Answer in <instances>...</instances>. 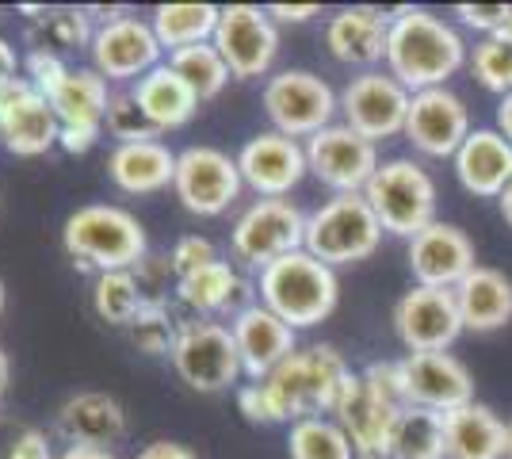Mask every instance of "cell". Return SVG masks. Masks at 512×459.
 I'll return each instance as SVG.
<instances>
[{
    "label": "cell",
    "mask_w": 512,
    "mask_h": 459,
    "mask_svg": "<svg viewBox=\"0 0 512 459\" xmlns=\"http://www.w3.org/2000/svg\"><path fill=\"white\" fill-rule=\"evenodd\" d=\"M352 368L333 345L291 352L272 375L237 387V410L253 425H295L302 417H333Z\"/></svg>",
    "instance_id": "1"
},
{
    "label": "cell",
    "mask_w": 512,
    "mask_h": 459,
    "mask_svg": "<svg viewBox=\"0 0 512 459\" xmlns=\"http://www.w3.org/2000/svg\"><path fill=\"white\" fill-rule=\"evenodd\" d=\"M467 66V43L448 20L425 8H398L390 16L386 73L409 92L448 88V81Z\"/></svg>",
    "instance_id": "2"
},
{
    "label": "cell",
    "mask_w": 512,
    "mask_h": 459,
    "mask_svg": "<svg viewBox=\"0 0 512 459\" xmlns=\"http://www.w3.org/2000/svg\"><path fill=\"white\" fill-rule=\"evenodd\" d=\"M62 249L85 272H134L150 257V238L138 215L119 203H85L62 226Z\"/></svg>",
    "instance_id": "3"
},
{
    "label": "cell",
    "mask_w": 512,
    "mask_h": 459,
    "mask_svg": "<svg viewBox=\"0 0 512 459\" xmlns=\"http://www.w3.org/2000/svg\"><path fill=\"white\" fill-rule=\"evenodd\" d=\"M256 295L272 314H279L299 333V329L321 326L337 310L341 280H337V268H329L318 257H310L306 249H299L260 272Z\"/></svg>",
    "instance_id": "4"
},
{
    "label": "cell",
    "mask_w": 512,
    "mask_h": 459,
    "mask_svg": "<svg viewBox=\"0 0 512 459\" xmlns=\"http://www.w3.org/2000/svg\"><path fill=\"white\" fill-rule=\"evenodd\" d=\"M383 234V222L375 219L363 192L325 199L318 211L306 215V253L329 268L375 257V249L383 245Z\"/></svg>",
    "instance_id": "5"
},
{
    "label": "cell",
    "mask_w": 512,
    "mask_h": 459,
    "mask_svg": "<svg viewBox=\"0 0 512 459\" xmlns=\"http://www.w3.org/2000/svg\"><path fill=\"white\" fill-rule=\"evenodd\" d=\"M363 196H367L375 219L383 222L390 238L413 241L421 230H428L436 222V199H440L436 196V180L413 157L383 161L379 173L371 176V184L363 188Z\"/></svg>",
    "instance_id": "6"
},
{
    "label": "cell",
    "mask_w": 512,
    "mask_h": 459,
    "mask_svg": "<svg viewBox=\"0 0 512 459\" xmlns=\"http://www.w3.org/2000/svg\"><path fill=\"white\" fill-rule=\"evenodd\" d=\"M264 115L272 119V131L287 134V138H314L318 131L333 127L341 115V96L333 85L310 73V69H279L264 81L260 92Z\"/></svg>",
    "instance_id": "7"
},
{
    "label": "cell",
    "mask_w": 512,
    "mask_h": 459,
    "mask_svg": "<svg viewBox=\"0 0 512 459\" xmlns=\"http://www.w3.org/2000/svg\"><path fill=\"white\" fill-rule=\"evenodd\" d=\"M176 375L199 394H222L237 387L241 379V356H237L234 333L218 318H184L176 329L169 352Z\"/></svg>",
    "instance_id": "8"
},
{
    "label": "cell",
    "mask_w": 512,
    "mask_h": 459,
    "mask_svg": "<svg viewBox=\"0 0 512 459\" xmlns=\"http://www.w3.org/2000/svg\"><path fill=\"white\" fill-rule=\"evenodd\" d=\"M230 249L237 261L264 272L287 253L306 249V215L291 199H256L237 215L230 230Z\"/></svg>",
    "instance_id": "9"
},
{
    "label": "cell",
    "mask_w": 512,
    "mask_h": 459,
    "mask_svg": "<svg viewBox=\"0 0 512 459\" xmlns=\"http://www.w3.org/2000/svg\"><path fill=\"white\" fill-rule=\"evenodd\" d=\"M241 169L237 157H230L218 146H188L176 153V180L172 192L180 199V207L199 219H218L241 199Z\"/></svg>",
    "instance_id": "10"
},
{
    "label": "cell",
    "mask_w": 512,
    "mask_h": 459,
    "mask_svg": "<svg viewBox=\"0 0 512 459\" xmlns=\"http://www.w3.org/2000/svg\"><path fill=\"white\" fill-rule=\"evenodd\" d=\"M409 104H413V92L402 81H394L386 69H367L344 85L341 123L379 146L406 134Z\"/></svg>",
    "instance_id": "11"
},
{
    "label": "cell",
    "mask_w": 512,
    "mask_h": 459,
    "mask_svg": "<svg viewBox=\"0 0 512 459\" xmlns=\"http://www.w3.org/2000/svg\"><path fill=\"white\" fill-rule=\"evenodd\" d=\"M214 46L226 58L234 81H256L268 77L279 54V23L268 16V8L256 4H226L218 27H214Z\"/></svg>",
    "instance_id": "12"
},
{
    "label": "cell",
    "mask_w": 512,
    "mask_h": 459,
    "mask_svg": "<svg viewBox=\"0 0 512 459\" xmlns=\"http://www.w3.org/2000/svg\"><path fill=\"white\" fill-rule=\"evenodd\" d=\"M379 146L367 142L344 123H333L318 131L306 142V169L314 180H321L333 196H352L371 184V176L379 173Z\"/></svg>",
    "instance_id": "13"
},
{
    "label": "cell",
    "mask_w": 512,
    "mask_h": 459,
    "mask_svg": "<svg viewBox=\"0 0 512 459\" xmlns=\"http://www.w3.org/2000/svg\"><path fill=\"white\" fill-rule=\"evenodd\" d=\"M88 54H92V69L104 77L107 85H134L150 69L161 66L165 46L157 43L150 20H138L127 12L119 20L96 27Z\"/></svg>",
    "instance_id": "14"
},
{
    "label": "cell",
    "mask_w": 512,
    "mask_h": 459,
    "mask_svg": "<svg viewBox=\"0 0 512 459\" xmlns=\"http://www.w3.org/2000/svg\"><path fill=\"white\" fill-rule=\"evenodd\" d=\"M62 123L39 88L27 77L0 85V142L16 157H43L58 146Z\"/></svg>",
    "instance_id": "15"
},
{
    "label": "cell",
    "mask_w": 512,
    "mask_h": 459,
    "mask_svg": "<svg viewBox=\"0 0 512 459\" xmlns=\"http://www.w3.org/2000/svg\"><path fill=\"white\" fill-rule=\"evenodd\" d=\"M398 372H402L406 406L451 414L474 402V375L451 352H406L398 360Z\"/></svg>",
    "instance_id": "16"
},
{
    "label": "cell",
    "mask_w": 512,
    "mask_h": 459,
    "mask_svg": "<svg viewBox=\"0 0 512 459\" xmlns=\"http://www.w3.org/2000/svg\"><path fill=\"white\" fill-rule=\"evenodd\" d=\"M394 333L406 352H448L463 333L455 291L413 284L394 306Z\"/></svg>",
    "instance_id": "17"
},
{
    "label": "cell",
    "mask_w": 512,
    "mask_h": 459,
    "mask_svg": "<svg viewBox=\"0 0 512 459\" xmlns=\"http://www.w3.org/2000/svg\"><path fill=\"white\" fill-rule=\"evenodd\" d=\"M406 261L417 287L455 291L478 268V253H474V241L467 238V230L436 219L428 230L406 241Z\"/></svg>",
    "instance_id": "18"
},
{
    "label": "cell",
    "mask_w": 512,
    "mask_h": 459,
    "mask_svg": "<svg viewBox=\"0 0 512 459\" xmlns=\"http://www.w3.org/2000/svg\"><path fill=\"white\" fill-rule=\"evenodd\" d=\"M237 169L245 188H253L260 199H287L302 184V176L310 173L306 146L279 131L253 134L237 153Z\"/></svg>",
    "instance_id": "19"
},
{
    "label": "cell",
    "mask_w": 512,
    "mask_h": 459,
    "mask_svg": "<svg viewBox=\"0 0 512 459\" xmlns=\"http://www.w3.org/2000/svg\"><path fill=\"white\" fill-rule=\"evenodd\" d=\"M470 111L467 104L451 92V88H425L413 92L406 119V138L409 146L425 157H455L459 146L470 138Z\"/></svg>",
    "instance_id": "20"
},
{
    "label": "cell",
    "mask_w": 512,
    "mask_h": 459,
    "mask_svg": "<svg viewBox=\"0 0 512 459\" xmlns=\"http://www.w3.org/2000/svg\"><path fill=\"white\" fill-rule=\"evenodd\" d=\"M230 333H234L241 372H245L249 383L272 375L291 352H299V333L287 326L279 314H272L260 299L249 303L245 310H237L230 318Z\"/></svg>",
    "instance_id": "21"
},
{
    "label": "cell",
    "mask_w": 512,
    "mask_h": 459,
    "mask_svg": "<svg viewBox=\"0 0 512 459\" xmlns=\"http://www.w3.org/2000/svg\"><path fill=\"white\" fill-rule=\"evenodd\" d=\"M402 410L406 406H394V402H386L383 394L371 391V383L363 379V372L360 375L352 372L341 402L333 410V421L348 433V440H352V448H356L360 459H386L390 429H394V421H398Z\"/></svg>",
    "instance_id": "22"
},
{
    "label": "cell",
    "mask_w": 512,
    "mask_h": 459,
    "mask_svg": "<svg viewBox=\"0 0 512 459\" xmlns=\"http://www.w3.org/2000/svg\"><path fill=\"white\" fill-rule=\"evenodd\" d=\"M58 437L81 448H107L127 437V410L115 394L77 391L58 406Z\"/></svg>",
    "instance_id": "23"
},
{
    "label": "cell",
    "mask_w": 512,
    "mask_h": 459,
    "mask_svg": "<svg viewBox=\"0 0 512 459\" xmlns=\"http://www.w3.org/2000/svg\"><path fill=\"white\" fill-rule=\"evenodd\" d=\"M325 46L329 54L356 69L386 66V46H390V16L379 8H341L325 23Z\"/></svg>",
    "instance_id": "24"
},
{
    "label": "cell",
    "mask_w": 512,
    "mask_h": 459,
    "mask_svg": "<svg viewBox=\"0 0 512 459\" xmlns=\"http://www.w3.org/2000/svg\"><path fill=\"white\" fill-rule=\"evenodd\" d=\"M451 161L459 184L478 199H497L512 180V146L497 127H474Z\"/></svg>",
    "instance_id": "25"
},
{
    "label": "cell",
    "mask_w": 512,
    "mask_h": 459,
    "mask_svg": "<svg viewBox=\"0 0 512 459\" xmlns=\"http://www.w3.org/2000/svg\"><path fill=\"white\" fill-rule=\"evenodd\" d=\"M107 176L127 196H157L176 180V153L161 142H123L107 153Z\"/></svg>",
    "instance_id": "26"
},
{
    "label": "cell",
    "mask_w": 512,
    "mask_h": 459,
    "mask_svg": "<svg viewBox=\"0 0 512 459\" xmlns=\"http://www.w3.org/2000/svg\"><path fill=\"white\" fill-rule=\"evenodd\" d=\"M505 452L509 421H501L486 402L444 414V459H505Z\"/></svg>",
    "instance_id": "27"
},
{
    "label": "cell",
    "mask_w": 512,
    "mask_h": 459,
    "mask_svg": "<svg viewBox=\"0 0 512 459\" xmlns=\"http://www.w3.org/2000/svg\"><path fill=\"white\" fill-rule=\"evenodd\" d=\"M130 96L134 104L146 111V119L153 123V131L165 134V131H180L188 127L199 111V96H195L188 81L169 66L161 62L157 69H150L142 81L130 85Z\"/></svg>",
    "instance_id": "28"
},
{
    "label": "cell",
    "mask_w": 512,
    "mask_h": 459,
    "mask_svg": "<svg viewBox=\"0 0 512 459\" xmlns=\"http://www.w3.org/2000/svg\"><path fill=\"white\" fill-rule=\"evenodd\" d=\"M253 295V287L241 280L230 261H218L199 268L192 276L176 280V299L192 310V318H218V314H230L234 318L237 310H245V299Z\"/></svg>",
    "instance_id": "29"
},
{
    "label": "cell",
    "mask_w": 512,
    "mask_h": 459,
    "mask_svg": "<svg viewBox=\"0 0 512 459\" xmlns=\"http://www.w3.org/2000/svg\"><path fill=\"white\" fill-rule=\"evenodd\" d=\"M455 303L463 329L470 333H493L512 322V280L490 264H478L463 284L455 287Z\"/></svg>",
    "instance_id": "30"
},
{
    "label": "cell",
    "mask_w": 512,
    "mask_h": 459,
    "mask_svg": "<svg viewBox=\"0 0 512 459\" xmlns=\"http://www.w3.org/2000/svg\"><path fill=\"white\" fill-rule=\"evenodd\" d=\"M50 108L62 127H81V131H104L111 88L96 69H69L65 81L50 96Z\"/></svg>",
    "instance_id": "31"
},
{
    "label": "cell",
    "mask_w": 512,
    "mask_h": 459,
    "mask_svg": "<svg viewBox=\"0 0 512 459\" xmlns=\"http://www.w3.org/2000/svg\"><path fill=\"white\" fill-rule=\"evenodd\" d=\"M222 8L218 4H157L150 16V27L165 54H176L184 46L211 43Z\"/></svg>",
    "instance_id": "32"
},
{
    "label": "cell",
    "mask_w": 512,
    "mask_h": 459,
    "mask_svg": "<svg viewBox=\"0 0 512 459\" xmlns=\"http://www.w3.org/2000/svg\"><path fill=\"white\" fill-rule=\"evenodd\" d=\"M386 459H444V414L406 406L390 429Z\"/></svg>",
    "instance_id": "33"
},
{
    "label": "cell",
    "mask_w": 512,
    "mask_h": 459,
    "mask_svg": "<svg viewBox=\"0 0 512 459\" xmlns=\"http://www.w3.org/2000/svg\"><path fill=\"white\" fill-rule=\"evenodd\" d=\"M146 303H150V295L138 284L134 272H104V276L92 280V310L104 318L107 326L127 329L142 314Z\"/></svg>",
    "instance_id": "34"
},
{
    "label": "cell",
    "mask_w": 512,
    "mask_h": 459,
    "mask_svg": "<svg viewBox=\"0 0 512 459\" xmlns=\"http://www.w3.org/2000/svg\"><path fill=\"white\" fill-rule=\"evenodd\" d=\"M291 459H360L352 440L333 417H302L287 433Z\"/></svg>",
    "instance_id": "35"
},
{
    "label": "cell",
    "mask_w": 512,
    "mask_h": 459,
    "mask_svg": "<svg viewBox=\"0 0 512 459\" xmlns=\"http://www.w3.org/2000/svg\"><path fill=\"white\" fill-rule=\"evenodd\" d=\"M169 66L188 81V88L199 96V104H203V100H214L222 88L230 85V77H234L214 43H195V46L176 50V54H169Z\"/></svg>",
    "instance_id": "36"
},
{
    "label": "cell",
    "mask_w": 512,
    "mask_h": 459,
    "mask_svg": "<svg viewBox=\"0 0 512 459\" xmlns=\"http://www.w3.org/2000/svg\"><path fill=\"white\" fill-rule=\"evenodd\" d=\"M31 12L39 27H43V39L35 46H46V50H81V46H92V12L88 8H23Z\"/></svg>",
    "instance_id": "37"
},
{
    "label": "cell",
    "mask_w": 512,
    "mask_h": 459,
    "mask_svg": "<svg viewBox=\"0 0 512 459\" xmlns=\"http://www.w3.org/2000/svg\"><path fill=\"white\" fill-rule=\"evenodd\" d=\"M176 329H180V322L169 314L165 299H150V303L142 306V314L127 326V333L138 352H146V356H169L172 341H176Z\"/></svg>",
    "instance_id": "38"
},
{
    "label": "cell",
    "mask_w": 512,
    "mask_h": 459,
    "mask_svg": "<svg viewBox=\"0 0 512 459\" xmlns=\"http://www.w3.org/2000/svg\"><path fill=\"white\" fill-rule=\"evenodd\" d=\"M470 69L478 77V85L497 92V96H509L512 92V46L497 43V39H482L470 54Z\"/></svg>",
    "instance_id": "39"
},
{
    "label": "cell",
    "mask_w": 512,
    "mask_h": 459,
    "mask_svg": "<svg viewBox=\"0 0 512 459\" xmlns=\"http://www.w3.org/2000/svg\"><path fill=\"white\" fill-rule=\"evenodd\" d=\"M104 127H107V134L115 138V146H123V142H150V138H157L153 123L146 119V111L134 104L130 88L127 92H111Z\"/></svg>",
    "instance_id": "40"
},
{
    "label": "cell",
    "mask_w": 512,
    "mask_h": 459,
    "mask_svg": "<svg viewBox=\"0 0 512 459\" xmlns=\"http://www.w3.org/2000/svg\"><path fill=\"white\" fill-rule=\"evenodd\" d=\"M69 69H73V66L65 62V54H58V50H46V46H35V50L23 58V77L39 88L43 96H50L54 88L62 85Z\"/></svg>",
    "instance_id": "41"
},
{
    "label": "cell",
    "mask_w": 512,
    "mask_h": 459,
    "mask_svg": "<svg viewBox=\"0 0 512 459\" xmlns=\"http://www.w3.org/2000/svg\"><path fill=\"white\" fill-rule=\"evenodd\" d=\"M214 261H218V249L211 245V238H199V234H184V238L172 241L169 249V264L176 272V280H184V276H192V272H199V268H207Z\"/></svg>",
    "instance_id": "42"
},
{
    "label": "cell",
    "mask_w": 512,
    "mask_h": 459,
    "mask_svg": "<svg viewBox=\"0 0 512 459\" xmlns=\"http://www.w3.org/2000/svg\"><path fill=\"white\" fill-rule=\"evenodd\" d=\"M509 12H512V4H459V8H455L459 23L470 27V31H482L486 39H493V35L505 27Z\"/></svg>",
    "instance_id": "43"
},
{
    "label": "cell",
    "mask_w": 512,
    "mask_h": 459,
    "mask_svg": "<svg viewBox=\"0 0 512 459\" xmlns=\"http://www.w3.org/2000/svg\"><path fill=\"white\" fill-rule=\"evenodd\" d=\"M0 459H58L50 448V437L43 429H20L16 437L4 444Z\"/></svg>",
    "instance_id": "44"
},
{
    "label": "cell",
    "mask_w": 512,
    "mask_h": 459,
    "mask_svg": "<svg viewBox=\"0 0 512 459\" xmlns=\"http://www.w3.org/2000/svg\"><path fill=\"white\" fill-rule=\"evenodd\" d=\"M134 459H199L188 444H176V440H150Z\"/></svg>",
    "instance_id": "45"
},
{
    "label": "cell",
    "mask_w": 512,
    "mask_h": 459,
    "mask_svg": "<svg viewBox=\"0 0 512 459\" xmlns=\"http://www.w3.org/2000/svg\"><path fill=\"white\" fill-rule=\"evenodd\" d=\"M100 134L104 131H81V127H62V138H58V146L65 153H88L96 142H100Z\"/></svg>",
    "instance_id": "46"
},
{
    "label": "cell",
    "mask_w": 512,
    "mask_h": 459,
    "mask_svg": "<svg viewBox=\"0 0 512 459\" xmlns=\"http://www.w3.org/2000/svg\"><path fill=\"white\" fill-rule=\"evenodd\" d=\"M318 4H268V16L276 23H306L310 16H318Z\"/></svg>",
    "instance_id": "47"
},
{
    "label": "cell",
    "mask_w": 512,
    "mask_h": 459,
    "mask_svg": "<svg viewBox=\"0 0 512 459\" xmlns=\"http://www.w3.org/2000/svg\"><path fill=\"white\" fill-rule=\"evenodd\" d=\"M12 77H20V54L8 39H0V85L12 81Z\"/></svg>",
    "instance_id": "48"
},
{
    "label": "cell",
    "mask_w": 512,
    "mask_h": 459,
    "mask_svg": "<svg viewBox=\"0 0 512 459\" xmlns=\"http://www.w3.org/2000/svg\"><path fill=\"white\" fill-rule=\"evenodd\" d=\"M58 459H115V452H107V448H81V444H65Z\"/></svg>",
    "instance_id": "49"
},
{
    "label": "cell",
    "mask_w": 512,
    "mask_h": 459,
    "mask_svg": "<svg viewBox=\"0 0 512 459\" xmlns=\"http://www.w3.org/2000/svg\"><path fill=\"white\" fill-rule=\"evenodd\" d=\"M497 131L505 134V142L512 146V92L501 96V104H497Z\"/></svg>",
    "instance_id": "50"
},
{
    "label": "cell",
    "mask_w": 512,
    "mask_h": 459,
    "mask_svg": "<svg viewBox=\"0 0 512 459\" xmlns=\"http://www.w3.org/2000/svg\"><path fill=\"white\" fill-rule=\"evenodd\" d=\"M8 383H12V364H8V352L0 349V398L8 391Z\"/></svg>",
    "instance_id": "51"
},
{
    "label": "cell",
    "mask_w": 512,
    "mask_h": 459,
    "mask_svg": "<svg viewBox=\"0 0 512 459\" xmlns=\"http://www.w3.org/2000/svg\"><path fill=\"white\" fill-rule=\"evenodd\" d=\"M497 203H501V219H505L512 226V180L505 184V192L497 196Z\"/></svg>",
    "instance_id": "52"
},
{
    "label": "cell",
    "mask_w": 512,
    "mask_h": 459,
    "mask_svg": "<svg viewBox=\"0 0 512 459\" xmlns=\"http://www.w3.org/2000/svg\"><path fill=\"white\" fill-rule=\"evenodd\" d=\"M4 303H8V291H4V280H0V314H4Z\"/></svg>",
    "instance_id": "53"
},
{
    "label": "cell",
    "mask_w": 512,
    "mask_h": 459,
    "mask_svg": "<svg viewBox=\"0 0 512 459\" xmlns=\"http://www.w3.org/2000/svg\"><path fill=\"white\" fill-rule=\"evenodd\" d=\"M505 459H512V421H509V452H505Z\"/></svg>",
    "instance_id": "54"
}]
</instances>
